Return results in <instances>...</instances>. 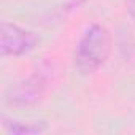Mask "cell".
<instances>
[{
	"instance_id": "obj_1",
	"label": "cell",
	"mask_w": 135,
	"mask_h": 135,
	"mask_svg": "<svg viewBox=\"0 0 135 135\" xmlns=\"http://www.w3.org/2000/svg\"><path fill=\"white\" fill-rule=\"evenodd\" d=\"M111 49V38L108 30L100 24H91L84 29L75 46L73 65L81 75L97 72L107 62Z\"/></svg>"
},
{
	"instance_id": "obj_2",
	"label": "cell",
	"mask_w": 135,
	"mask_h": 135,
	"mask_svg": "<svg viewBox=\"0 0 135 135\" xmlns=\"http://www.w3.org/2000/svg\"><path fill=\"white\" fill-rule=\"evenodd\" d=\"M40 43L35 32L22 29L13 22H2L0 26V51L2 56H26L33 51Z\"/></svg>"
},
{
	"instance_id": "obj_3",
	"label": "cell",
	"mask_w": 135,
	"mask_h": 135,
	"mask_svg": "<svg viewBox=\"0 0 135 135\" xmlns=\"http://www.w3.org/2000/svg\"><path fill=\"white\" fill-rule=\"evenodd\" d=\"M46 78L43 73H33L29 78H24L13 84L5 92V102L10 105H32L38 102L45 92Z\"/></svg>"
},
{
	"instance_id": "obj_4",
	"label": "cell",
	"mask_w": 135,
	"mask_h": 135,
	"mask_svg": "<svg viewBox=\"0 0 135 135\" xmlns=\"http://www.w3.org/2000/svg\"><path fill=\"white\" fill-rule=\"evenodd\" d=\"M3 129L10 135H37L46 130L45 122H22V121H3Z\"/></svg>"
},
{
	"instance_id": "obj_5",
	"label": "cell",
	"mask_w": 135,
	"mask_h": 135,
	"mask_svg": "<svg viewBox=\"0 0 135 135\" xmlns=\"http://www.w3.org/2000/svg\"><path fill=\"white\" fill-rule=\"evenodd\" d=\"M126 8L130 16L135 18V0H126Z\"/></svg>"
},
{
	"instance_id": "obj_6",
	"label": "cell",
	"mask_w": 135,
	"mask_h": 135,
	"mask_svg": "<svg viewBox=\"0 0 135 135\" xmlns=\"http://www.w3.org/2000/svg\"><path fill=\"white\" fill-rule=\"evenodd\" d=\"M86 2V0H69L67 2V7H69L70 10H73V8H78L80 5H83Z\"/></svg>"
}]
</instances>
